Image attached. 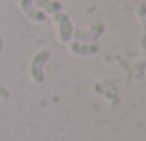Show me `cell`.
Here are the masks:
<instances>
[{"label": "cell", "instance_id": "cell-1", "mask_svg": "<svg viewBox=\"0 0 146 141\" xmlns=\"http://www.w3.org/2000/svg\"><path fill=\"white\" fill-rule=\"evenodd\" d=\"M48 59H50V50H46V48H41L32 58V63H30V76H32V80L35 84L44 82V65L48 63Z\"/></svg>", "mask_w": 146, "mask_h": 141}, {"label": "cell", "instance_id": "cell-2", "mask_svg": "<svg viewBox=\"0 0 146 141\" xmlns=\"http://www.w3.org/2000/svg\"><path fill=\"white\" fill-rule=\"evenodd\" d=\"M54 22H56L57 28V35H59V41L65 45H68L72 41V35H74V26H72V21L67 13L59 11V13L54 15Z\"/></svg>", "mask_w": 146, "mask_h": 141}, {"label": "cell", "instance_id": "cell-3", "mask_svg": "<svg viewBox=\"0 0 146 141\" xmlns=\"http://www.w3.org/2000/svg\"><path fill=\"white\" fill-rule=\"evenodd\" d=\"M104 33V24L102 22H94L89 30H74V35L76 41H82V43H98V39L102 37Z\"/></svg>", "mask_w": 146, "mask_h": 141}, {"label": "cell", "instance_id": "cell-4", "mask_svg": "<svg viewBox=\"0 0 146 141\" xmlns=\"http://www.w3.org/2000/svg\"><path fill=\"white\" fill-rule=\"evenodd\" d=\"M19 6H21V11L33 22H44L46 21V13L39 9V7L33 4V0H19Z\"/></svg>", "mask_w": 146, "mask_h": 141}, {"label": "cell", "instance_id": "cell-5", "mask_svg": "<svg viewBox=\"0 0 146 141\" xmlns=\"http://www.w3.org/2000/svg\"><path fill=\"white\" fill-rule=\"evenodd\" d=\"M68 50L74 56H93L100 50L98 43H82V41H72L68 43Z\"/></svg>", "mask_w": 146, "mask_h": 141}, {"label": "cell", "instance_id": "cell-6", "mask_svg": "<svg viewBox=\"0 0 146 141\" xmlns=\"http://www.w3.org/2000/svg\"><path fill=\"white\" fill-rule=\"evenodd\" d=\"M33 4L46 15H56L59 11H63V2L61 0H33Z\"/></svg>", "mask_w": 146, "mask_h": 141}, {"label": "cell", "instance_id": "cell-7", "mask_svg": "<svg viewBox=\"0 0 146 141\" xmlns=\"http://www.w3.org/2000/svg\"><path fill=\"white\" fill-rule=\"evenodd\" d=\"M137 17H139V21L146 26V4L144 2L137 6Z\"/></svg>", "mask_w": 146, "mask_h": 141}, {"label": "cell", "instance_id": "cell-8", "mask_svg": "<svg viewBox=\"0 0 146 141\" xmlns=\"http://www.w3.org/2000/svg\"><path fill=\"white\" fill-rule=\"evenodd\" d=\"M2 50H4V37L0 35V54H2Z\"/></svg>", "mask_w": 146, "mask_h": 141}]
</instances>
